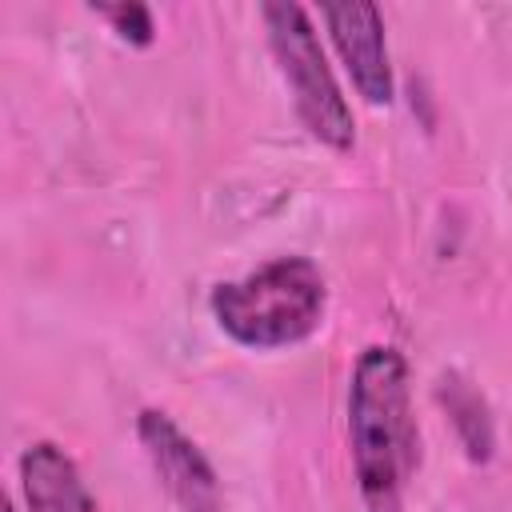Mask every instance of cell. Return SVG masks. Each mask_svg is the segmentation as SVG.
Wrapping results in <instances>:
<instances>
[{"instance_id": "1", "label": "cell", "mask_w": 512, "mask_h": 512, "mask_svg": "<svg viewBox=\"0 0 512 512\" xmlns=\"http://www.w3.org/2000/svg\"><path fill=\"white\" fill-rule=\"evenodd\" d=\"M348 444L368 512H404L416 472V420L408 360L392 344H368L348 376Z\"/></svg>"}, {"instance_id": "2", "label": "cell", "mask_w": 512, "mask_h": 512, "mask_svg": "<svg viewBox=\"0 0 512 512\" xmlns=\"http://www.w3.org/2000/svg\"><path fill=\"white\" fill-rule=\"evenodd\" d=\"M208 308L228 340L272 352L308 340L324 324L328 284L308 256H276L240 280L216 284Z\"/></svg>"}, {"instance_id": "3", "label": "cell", "mask_w": 512, "mask_h": 512, "mask_svg": "<svg viewBox=\"0 0 512 512\" xmlns=\"http://www.w3.org/2000/svg\"><path fill=\"white\" fill-rule=\"evenodd\" d=\"M264 32H268V48L276 56V68L292 92L296 116L308 128L312 140L348 152L356 144V120L352 108L328 68V56L320 48V36L308 20V12L292 0H272L260 8Z\"/></svg>"}, {"instance_id": "4", "label": "cell", "mask_w": 512, "mask_h": 512, "mask_svg": "<svg viewBox=\"0 0 512 512\" xmlns=\"http://www.w3.org/2000/svg\"><path fill=\"white\" fill-rule=\"evenodd\" d=\"M136 436H140V448H144L160 488L176 504V512H224V492H220L216 468L168 412L144 408L136 416Z\"/></svg>"}, {"instance_id": "5", "label": "cell", "mask_w": 512, "mask_h": 512, "mask_svg": "<svg viewBox=\"0 0 512 512\" xmlns=\"http://www.w3.org/2000/svg\"><path fill=\"white\" fill-rule=\"evenodd\" d=\"M320 20L328 24V36L356 84V92L380 108L392 100V64H388V40H384V20L380 8L368 0H348V4H324Z\"/></svg>"}, {"instance_id": "6", "label": "cell", "mask_w": 512, "mask_h": 512, "mask_svg": "<svg viewBox=\"0 0 512 512\" xmlns=\"http://www.w3.org/2000/svg\"><path fill=\"white\" fill-rule=\"evenodd\" d=\"M20 488L28 512H96L76 460L52 440H36L20 452Z\"/></svg>"}, {"instance_id": "7", "label": "cell", "mask_w": 512, "mask_h": 512, "mask_svg": "<svg viewBox=\"0 0 512 512\" xmlns=\"http://www.w3.org/2000/svg\"><path fill=\"white\" fill-rule=\"evenodd\" d=\"M436 396H440V404L448 408V420H452V428H456V436H460L468 460L488 464V460H492V448H496V432H492L488 404H484V396L472 388V380H464L460 372H444Z\"/></svg>"}, {"instance_id": "8", "label": "cell", "mask_w": 512, "mask_h": 512, "mask_svg": "<svg viewBox=\"0 0 512 512\" xmlns=\"http://www.w3.org/2000/svg\"><path fill=\"white\" fill-rule=\"evenodd\" d=\"M92 12L104 16L112 24V32L132 48H148L156 40V20L144 4H96Z\"/></svg>"}, {"instance_id": "9", "label": "cell", "mask_w": 512, "mask_h": 512, "mask_svg": "<svg viewBox=\"0 0 512 512\" xmlns=\"http://www.w3.org/2000/svg\"><path fill=\"white\" fill-rule=\"evenodd\" d=\"M4 512H16V508H12V504H4Z\"/></svg>"}]
</instances>
